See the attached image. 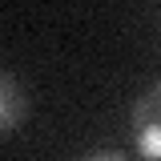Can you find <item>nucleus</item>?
Instances as JSON below:
<instances>
[{
	"mask_svg": "<svg viewBox=\"0 0 161 161\" xmlns=\"http://www.w3.org/2000/svg\"><path fill=\"white\" fill-rule=\"evenodd\" d=\"M129 129H133V145L145 161H161V80H153L129 113Z\"/></svg>",
	"mask_w": 161,
	"mask_h": 161,
	"instance_id": "nucleus-1",
	"label": "nucleus"
},
{
	"mask_svg": "<svg viewBox=\"0 0 161 161\" xmlns=\"http://www.w3.org/2000/svg\"><path fill=\"white\" fill-rule=\"evenodd\" d=\"M28 113V97H24V85H20L8 69H0V137L20 129V121Z\"/></svg>",
	"mask_w": 161,
	"mask_h": 161,
	"instance_id": "nucleus-2",
	"label": "nucleus"
},
{
	"mask_svg": "<svg viewBox=\"0 0 161 161\" xmlns=\"http://www.w3.org/2000/svg\"><path fill=\"white\" fill-rule=\"evenodd\" d=\"M77 161H129L121 149H89V153H80Z\"/></svg>",
	"mask_w": 161,
	"mask_h": 161,
	"instance_id": "nucleus-3",
	"label": "nucleus"
}]
</instances>
